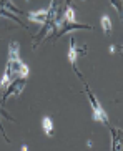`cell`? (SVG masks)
I'll return each mask as SVG.
<instances>
[{"mask_svg":"<svg viewBox=\"0 0 123 151\" xmlns=\"http://www.w3.org/2000/svg\"><path fill=\"white\" fill-rule=\"evenodd\" d=\"M120 52H122V55H123V45H122V48H120Z\"/></svg>","mask_w":123,"mask_h":151,"instance_id":"7c38bea8","label":"cell"},{"mask_svg":"<svg viewBox=\"0 0 123 151\" xmlns=\"http://www.w3.org/2000/svg\"><path fill=\"white\" fill-rule=\"evenodd\" d=\"M87 50H88V45H82V47H78V45H77V42H75V38H73V37H70L68 60H70V63H72V67H73L75 73L78 75V78H83V76H82V73L77 70V60H78V57H85V55H87Z\"/></svg>","mask_w":123,"mask_h":151,"instance_id":"3957f363","label":"cell"},{"mask_svg":"<svg viewBox=\"0 0 123 151\" xmlns=\"http://www.w3.org/2000/svg\"><path fill=\"white\" fill-rule=\"evenodd\" d=\"M28 67L20 60V45L18 42H12L9 45V60L5 65V71L0 80V88L5 90L15 78L20 76H28Z\"/></svg>","mask_w":123,"mask_h":151,"instance_id":"6da1fadb","label":"cell"},{"mask_svg":"<svg viewBox=\"0 0 123 151\" xmlns=\"http://www.w3.org/2000/svg\"><path fill=\"white\" fill-rule=\"evenodd\" d=\"M110 4L115 7V10L118 12V17L123 20V0H110Z\"/></svg>","mask_w":123,"mask_h":151,"instance_id":"30bf717a","label":"cell"},{"mask_svg":"<svg viewBox=\"0 0 123 151\" xmlns=\"http://www.w3.org/2000/svg\"><path fill=\"white\" fill-rule=\"evenodd\" d=\"M22 151H28V148H27L25 145H23V146H22Z\"/></svg>","mask_w":123,"mask_h":151,"instance_id":"8fae6325","label":"cell"},{"mask_svg":"<svg viewBox=\"0 0 123 151\" xmlns=\"http://www.w3.org/2000/svg\"><path fill=\"white\" fill-rule=\"evenodd\" d=\"M100 22H101V28H103V32H105V35L110 37L111 35V20H110V17H108V15H101Z\"/></svg>","mask_w":123,"mask_h":151,"instance_id":"ba28073f","label":"cell"},{"mask_svg":"<svg viewBox=\"0 0 123 151\" xmlns=\"http://www.w3.org/2000/svg\"><path fill=\"white\" fill-rule=\"evenodd\" d=\"M27 18L33 23H40V25H43L47 22V18H48V9H40V10H32L27 14Z\"/></svg>","mask_w":123,"mask_h":151,"instance_id":"8992f818","label":"cell"},{"mask_svg":"<svg viewBox=\"0 0 123 151\" xmlns=\"http://www.w3.org/2000/svg\"><path fill=\"white\" fill-rule=\"evenodd\" d=\"M80 80L83 81V78H80ZM83 85H85V93H87V96H88V101H90V105H92V118L95 121H100V123H103V124H108V115H106V111L103 110L101 103L98 101V98L93 95V91L90 90V86H88L85 81H83Z\"/></svg>","mask_w":123,"mask_h":151,"instance_id":"7a4b0ae2","label":"cell"},{"mask_svg":"<svg viewBox=\"0 0 123 151\" xmlns=\"http://www.w3.org/2000/svg\"><path fill=\"white\" fill-rule=\"evenodd\" d=\"M62 22H77V18H75V10L72 9L70 5H67L65 7V12H63Z\"/></svg>","mask_w":123,"mask_h":151,"instance_id":"9c48e42d","label":"cell"},{"mask_svg":"<svg viewBox=\"0 0 123 151\" xmlns=\"http://www.w3.org/2000/svg\"><path fill=\"white\" fill-rule=\"evenodd\" d=\"M60 25V30H57V38L63 37L65 33H70L73 30H92V25H88V23H78V22H62L58 23Z\"/></svg>","mask_w":123,"mask_h":151,"instance_id":"5b68a950","label":"cell"},{"mask_svg":"<svg viewBox=\"0 0 123 151\" xmlns=\"http://www.w3.org/2000/svg\"><path fill=\"white\" fill-rule=\"evenodd\" d=\"M27 78L28 76H20V78H15V80L12 81V83L7 86V88L4 90V96H2V101L7 103V100L12 96H18V95L23 91V88H25L27 85Z\"/></svg>","mask_w":123,"mask_h":151,"instance_id":"277c9868","label":"cell"},{"mask_svg":"<svg viewBox=\"0 0 123 151\" xmlns=\"http://www.w3.org/2000/svg\"><path fill=\"white\" fill-rule=\"evenodd\" d=\"M42 128H43L47 136H53V121L50 116H43L42 118Z\"/></svg>","mask_w":123,"mask_h":151,"instance_id":"52a82bcc","label":"cell"}]
</instances>
